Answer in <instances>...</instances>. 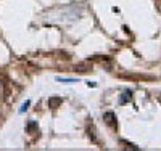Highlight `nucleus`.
<instances>
[{
	"label": "nucleus",
	"mask_w": 161,
	"mask_h": 151,
	"mask_svg": "<svg viewBox=\"0 0 161 151\" xmlns=\"http://www.w3.org/2000/svg\"><path fill=\"white\" fill-rule=\"evenodd\" d=\"M103 121L107 122L108 125H115V124H116V116H115V113L107 111V113L103 114Z\"/></svg>",
	"instance_id": "f257e3e1"
},
{
	"label": "nucleus",
	"mask_w": 161,
	"mask_h": 151,
	"mask_svg": "<svg viewBox=\"0 0 161 151\" xmlns=\"http://www.w3.org/2000/svg\"><path fill=\"white\" fill-rule=\"evenodd\" d=\"M61 103H63V100L60 97H52L50 100H48V106H50L52 109H57V108H60Z\"/></svg>",
	"instance_id": "f03ea898"
},
{
	"label": "nucleus",
	"mask_w": 161,
	"mask_h": 151,
	"mask_svg": "<svg viewBox=\"0 0 161 151\" xmlns=\"http://www.w3.org/2000/svg\"><path fill=\"white\" fill-rule=\"evenodd\" d=\"M76 73H89L90 71V64L89 63H82V64H78V66L74 68Z\"/></svg>",
	"instance_id": "7ed1b4c3"
},
{
	"label": "nucleus",
	"mask_w": 161,
	"mask_h": 151,
	"mask_svg": "<svg viewBox=\"0 0 161 151\" xmlns=\"http://www.w3.org/2000/svg\"><path fill=\"white\" fill-rule=\"evenodd\" d=\"M87 132H89L90 140H92L94 143H97V132H95V127H94V124H90V125L87 127Z\"/></svg>",
	"instance_id": "20e7f679"
},
{
	"label": "nucleus",
	"mask_w": 161,
	"mask_h": 151,
	"mask_svg": "<svg viewBox=\"0 0 161 151\" xmlns=\"http://www.w3.org/2000/svg\"><path fill=\"white\" fill-rule=\"evenodd\" d=\"M36 130H37V124H36L34 121H31L29 124H27V132H29V133H34Z\"/></svg>",
	"instance_id": "39448f33"
},
{
	"label": "nucleus",
	"mask_w": 161,
	"mask_h": 151,
	"mask_svg": "<svg viewBox=\"0 0 161 151\" xmlns=\"http://www.w3.org/2000/svg\"><path fill=\"white\" fill-rule=\"evenodd\" d=\"M123 145H126V148H131V149H139L135 145H132V143H126V141H123Z\"/></svg>",
	"instance_id": "423d86ee"
},
{
	"label": "nucleus",
	"mask_w": 161,
	"mask_h": 151,
	"mask_svg": "<svg viewBox=\"0 0 161 151\" xmlns=\"http://www.w3.org/2000/svg\"><path fill=\"white\" fill-rule=\"evenodd\" d=\"M60 82H66V84H73V82H78V81H74V79H58Z\"/></svg>",
	"instance_id": "0eeeda50"
},
{
	"label": "nucleus",
	"mask_w": 161,
	"mask_h": 151,
	"mask_svg": "<svg viewBox=\"0 0 161 151\" xmlns=\"http://www.w3.org/2000/svg\"><path fill=\"white\" fill-rule=\"evenodd\" d=\"M127 98H131V93H124V97L121 98V103H126V101H127Z\"/></svg>",
	"instance_id": "6e6552de"
},
{
	"label": "nucleus",
	"mask_w": 161,
	"mask_h": 151,
	"mask_svg": "<svg viewBox=\"0 0 161 151\" xmlns=\"http://www.w3.org/2000/svg\"><path fill=\"white\" fill-rule=\"evenodd\" d=\"M27 106H29V101H26V103L23 105V108H21V111H24V109H26V108H27Z\"/></svg>",
	"instance_id": "1a4fd4ad"
}]
</instances>
